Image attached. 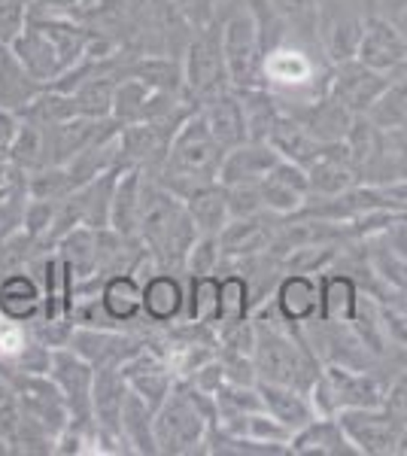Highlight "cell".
Returning a JSON list of instances; mask_svg holds the SVG:
<instances>
[{
  "label": "cell",
  "instance_id": "obj_1",
  "mask_svg": "<svg viewBox=\"0 0 407 456\" xmlns=\"http://www.w3.org/2000/svg\"><path fill=\"white\" fill-rule=\"evenodd\" d=\"M198 238L186 201L161 186L159 180L143 183V208H140V244L159 271H186V256Z\"/></svg>",
  "mask_w": 407,
  "mask_h": 456
},
{
  "label": "cell",
  "instance_id": "obj_2",
  "mask_svg": "<svg viewBox=\"0 0 407 456\" xmlns=\"http://www.w3.org/2000/svg\"><path fill=\"white\" fill-rule=\"evenodd\" d=\"M256 322V350L253 362L258 371V380L268 384H286L310 389V384L320 374V359L310 350V344L301 335H292V329L283 316L277 314V307H262L253 314Z\"/></svg>",
  "mask_w": 407,
  "mask_h": 456
},
{
  "label": "cell",
  "instance_id": "obj_3",
  "mask_svg": "<svg viewBox=\"0 0 407 456\" xmlns=\"http://www.w3.org/2000/svg\"><path fill=\"white\" fill-rule=\"evenodd\" d=\"M216 395H207L191 380L176 378L170 395L155 408V447L165 456L204 453L207 436L216 429Z\"/></svg>",
  "mask_w": 407,
  "mask_h": 456
},
{
  "label": "cell",
  "instance_id": "obj_4",
  "mask_svg": "<svg viewBox=\"0 0 407 456\" xmlns=\"http://www.w3.org/2000/svg\"><path fill=\"white\" fill-rule=\"evenodd\" d=\"M225 146H222L213 131L207 128L201 110L189 116L186 122L176 128L174 141H170L165 161L159 165V176L155 180L174 195L186 198L195 192L198 186L207 183H219V167L225 159Z\"/></svg>",
  "mask_w": 407,
  "mask_h": 456
},
{
  "label": "cell",
  "instance_id": "obj_5",
  "mask_svg": "<svg viewBox=\"0 0 407 456\" xmlns=\"http://www.w3.org/2000/svg\"><path fill=\"white\" fill-rule=\"evenodd\" d=\"M183 86H186V101H195L201 107L207 98L232 88L225 70V55H222V21L201 28L191 37L183 55Z\"/></svg>",
  "mask_w": 407,
  "mask_h": 456
},
{
  "label": "cell",
  "instance_id": "obj_6",
  "mask_svg": "<svg viewBox=\"0 0 407 456\" xmlns=\"http://www.w3.org/2000/svg\"><path fill=\"white\" fill-rule=\"evenodd\" d=\"M222 55H225V70L228 79H232V88L268 86L265 49L262 40H258L256 19L249 16L247 6H240L232 16L222 19Z\"/></svg>",
  "mask_w": 407,
  "mask_h": 456
},
{
  "label": "cell",
  "instance_id": "obj_7",
  "mask_svg": "<svg viewBox=\"0 0 407 456\" xmlns=\"http://www.w3.org/2000/svg\"><path fill=\"white\" fill-rule=\"evenodd\" d=\"M4 371L12 387V395H16L21 404V411H25L28 417H34L37 423L46 426L52 436H58V432L68 426L70 411H68V402H64L61 389L55 387V380H52L49 374L19 371V369H12V365H4Z\"/></svg>",
  "mask_w": 407,
  "mask_h": 456
},
{
  "label": "cell",
  "instance_id": "obj_8",
  "mask_svg": "<svg viewBox=\"0 0 407 456\" xmlns=\"http://www.w3.org/2000/svg\"><path fill=\"white\" fill-rule=\"evenodd\" d=\"M340 426H344L346 438L359 456H395L398 444L404 436V423L392 417L383 404L374 408H346L338 414Z\"/></svg>",
  "mask_w": 407,
  "mask_h": 456
},
{
  "label": "cell",
  "instance_id": "obj_9",
  "mask_svg": "<svg viewBox=\"0 0 407 456\" xmlns=\"http://www.w3.org/2000/svg\"><path fill=\"white\" fill-rule=\"evenodd\" d=\"M128 384L119 369H98L92 389V420L98 429L101 453H128L122 438V404Z\"/></svg>",
  "mask_w": 407,
  "mask_h": 456
},
{
  "label": "cell",
  "instance_id": "obj_10",
  "mask_svg": "<svg viewBox=\"0 0 407 456\" xmlns=\"http://www.w3.org/2000/svg\"><path fill=\"white\" fill-rule=\"evenodd\" d=\"M49 378L61 389L68 402L70 420H92V389H94V365L85 362L70 347H55L49 359ZM94 423V420H92Z\"/></svg>",
  "mask_w": 407,
  "mask_h": 456
},
{
  "label": "cell",
  "instance_id": "obj_11",
  "mask_svg": "<svg viewBox=\"0 0 407 456\" xmlns=\"http://www.w3.org/2000/svg\"><path fill=\"white\" fill-rule=\"evenodd\" d=\"M389 79H392V73H380V70L368 68V64H362L359 58H353V61L335 64L325 92L335 101H340L353 116H359V113H368V107L380 98V92L389 86Z\"/></svg>",
  "mask_w": 407,
  "mask_h": 456
},
{
  "label": "cell",
  "instance_id": "obj_12",
  "mask_svg": "<svg viewBox=\"0 0 407 456\" xmlns=\"http://www.w3.org/2000/svg\"><path fill=\"white\" fill-rule=\"evenodd\" d=\"M68 347L85 359V362L98 369H122L137 350H143L146 344L134 335H122L119 329H88V326H73Z\"/></svg>",
  "mask_w": 407,
  "mask_h": 456
},
{
  "label": "cell",
  "instance_id": "obj_13",
  "mask_svg": "<svg viewBox=\"0 0 407 456\" xmlns=\"http://www.w3.org/2000/svg\"><path fill=\"white\" fill-rule=\"evenodd\" d=\"M258 195H262L265 213H273V216H295L310 198L307 167L295 165V161H289V159H280L268 171V176L258 183Z\"/></svg>",
  "mask_w": 407,
  "mask_h": 456
},
{
  "label": "cell",
  "instance_id": "obj_14",
  "mask_svg": "<svg viewBox=\"0 0 407 456\" xmlns=\"http://www.w3.org/2000/svg\"><path fill=\"white\" fill-rule=\"evenodd\" d=\"M356 58L380 73H395L402 70L407 58V37L398 31L389 16H368Z\"/></svg>",
  "mask_w": 407,
  "mask_h": 456
},
{
  "label": "cell",
  "instance_id": "obj_15",
  "mask_svg": "<svg viewBox=\"0 0 407 456\" xmlns=\"http://www.w3.org/2000/svg\"><path fill=\"white\" fill-rule=\"evenodd\" d=\"M119 371H122L125 384L134 389L140 399L150 402L152 408H159V404L167 399L170 389H174V380H176L167 365V359L161 356L159 350H152L150 344H146L143 350H137Z\"/></svg>",
  "mask_w": 407,
  "mask_h": 456
},
{
  "label": "cell",
  "instance_id": "obj_16",
  "mask_svg": "<svg viewBox=\"0 0 407 456\" xmlns=\"http://www.w3.org/2000/svg\"><path fill=\"white\" fill-rule=\"evenodd\" d=\"M273 307H277V314L283 316L289 326L305 329L307 322H313L320 316V277L289 271L277 283Z\"/></svg>",
  "mask_w": 407,
  "mask_h": 456
},
{
  "label": "cell",
  "instance_id": "obj_17",
  "mask_svg": "<svg viewBox=\"0 0 407 456\" xmlns=\"http://www.w3.org/2000/svg\"><path fill=\"white\" fill-rule=\"evenodd\" d=\"M280 161V152L265 141H247L225 152L219 167L222 186H258Z\"/></svg>",
  "mask_w": 407,
  "mask_h": 456
},
{
  "label": "cell",
  "instance_id": "obj_18",
  "mask_svg": "<svg viewBox=\"0 0 407 456\" xmlns=\"http://www.w3.org/2000/svg\"><path fill=\"white\" fill-rule=\"evenodd\" d=\"M146 171L137 165L122 167L110 201V228L128 240H140V208H143Z\"/></svg>",
  "mask_w": 407,
  "mask_h": 456
},
{
  "label": "cell",
  "instance_id": "obj_19",
  "mask_svg": "<svg viewBox=\"0 0 407 456\" xmlns=\"http://www.w3.org/2000/svg\"><path fill=\"white\" fill-rule=\"evenodd\" d=\"M116 119H88V116H73L58 125L46 128V143H49V165H68V161L83 152L88 143L98 141L107 128H113Z\"/></svg>",
  "mask_w": 407,
  "mask_h": 456
},
{
  "label": "cell",
  "instance_id": "obj_20",
  "mask_svg": "<svg viewBox=\"0 0 407 456\" xmlns=\"http://www.w3.org/2000/svg\"><path fill=\"white\" fill-rule=\"evenodd\" d=\"M289 453L295 456H359L353 447V441L346 438L344 426L338 417H313L307 426H301L298 432H292L289 441Z\"/></svg>",
  "mask_w": 407,
  "mask_h": 456
},
{
  "label": "cell",
  "instance_id": "obj_21",
  "mask_svg": "<svg viewBox=\"0 0 407 456\" xmlns=\"http://www.w3.org/2000/svg\"><path fill=\"white\" fill-rule=\"evenodd\" d=\"M198 110H201L207 128L213 131V137H216L225 150H234V146L249 141L247 116H243L240 98H238V92H234V88H225V92L207 98Z\"/></svg>",
  "mask_w": 407,
  "mask_h": 456
},
{
  "label": "cell",
  "instance_id": "obj_22",
  "mask_svg": "<svg viewBox=\"0 0 407 456\" xmlns=\"http://www.w3.org/2000/svg\"><path fill=\"white\" fill-rule=\"evenodd\" d=\"M10 46L21 61V68L31 73L40 86H49L52 79L61 77V61H58L55 46H52L49 37L43 34L34 21L25 19V25H21V31L10 40Z\"/></svg>",
  "mask_w": 407,
  "mask_h": 456
},
{
  "label": "cell",
  "instance_id": "obj_23",
  "mask_svg": "<svg viewBox=\"0 0 407 456\" xmlns=\"http://www.w3.org/2000/svg\"><path fill=\"white\" fill-rule=\"evenodd\" d=\"M143 316L159 326H170L186 316V289L174 271H155L143 277Z\"/></svg>",
  "mask_w": 407,
  "mask_h": 456
},
{
  "label": "cell",
  "instance_id": "obj_24",
  "mask_svg": "<svg viewBox=\"0 0 407 456\" xmlns=\"http://www.w3.org/2000/svg\"><path fill=\"white\" fill-rule=\"evenodd\" d=\"M273 240L271 225H265V213L256 216H234L232 223L219 232L222 259H256V256L268 253Z\"/></svg>",
  "mask_w": 407,
  "mask_h": 456
},
{
  "label": "cell",
  "instance_id": "obj_25",
  "mask_svg": "<svg viewBox=\"0 0 407 456\" xmlns=\"http://www.w3.org/2000/svg\"><path fill=\"white\" fill-rule=\"evenodd\" d=\"M258 395H262L265 411L286 426L289 432H298L301 426H307L316 417L313 404H310L307 393L298 387H286V384H268V380H258Z\"/></svg>",
  "mask_w": 407,
  "mask_h": 456
},
{
  "label": "cell",
  "instance_id": "obj_26",
  "mask_svg": "<svg viewBox=\"0 0 407 456\" xmlns=\"http://www.w3.org/2000/svg\"><path fill=\"white\" fill-rule=\"evenodd\" d=\"M98 298L103 305V311L113 316L119 326L125 322H134L143 314V281L134 271H119V274L103 277Z\"/></svg>",
  "mask_w": 407,
  "mask_h": 456
},
{
  "label": "cell",
  "instance_id": "obj_27",
  "mask_svg": "<svg viewBox=\"0 0 407 456\" xmlns=\"http://www.w3.org/2000/svg\"><path fill=\"white\" fill-rule=\"evenodd\" d=\"M0 316L21 322V326L43 316V292L37 277L16 271V274H6L0 281Z\"/></svg>",
  "mask_w": 407,
  "mask_h": 456
},
{
  "label": "cell",
  "instance_id": "obj_28",
  "mask_svg": "<svg viewBox=\"0 0 407 456\" xmlns=\"http://www.w3.org/2000/svg\"><path fill=\"white\" fill-rule=\"evenodd\" d=\"M359 283L346 271H322L320 277V316L325 322H350L359 305Z\"/></svg>",
  "mask_w": 407,
  "mask_h": 456
},
{
  "label": "cell",
  "instance_id": "obj_29",
  "mask_svg": "<svg viewBox=\"0 0 407 456\" xmlns=\"http://www.w3.org/2000/svg\"><path fill=\"white\" fill-rule=\"evenodd\" d=\"M40 92L43 86L21 68V61L12 53L10 43L0 40V107L21 113Z\"/></svg>",
  "mask_w": 407,
  "mask_h": 456
},
{
  "label": "cell",
  "instance_id": "obj_30",
  "mask_svg": "<svg viewBox=\"0 0 407 456\" xmlns=\"http://www.w3.org/2000/svg\"><path fill=\"white\" fill-rule=\"evenodd\" d=\"M362 28H365V19L353 16V12H331V16L316 21L322 49H325V55H329L331 64L353 61V58H356Z\"/></svg>",
  "mask_w": 407,
  "mask_h": 456
},
{
  "label": "cell",
  "instance_id": "obj_31",
  "mask_svg": "<svg viewBox=\"0 0 407 456\" xmlns=\"http://www.w3.org/2000/svg\"><path fill=\"white\" fill-rule=\"evenodd\" d=\"M122 438L128 453H159V447H155V408L146 399H140L131 387L122 404Z\"/></svg>",
  "mask_w": 407,
  "mask_h": 456
},
{
  "label": "cell",
  "instance_id": "obj_32",
  "mask_svg": "<svg viewBox=\"0 0 407 456\" xmlns=\"http://www.w3.org/2000/svg\"><path fill=\"white\" fill-rule=\"evenodd\" d=\"M58 259L68 265L73 281H88V277L101 274L98 265V232L88 225H77L64 234L55 244Z\"/></svg>",
  "mask_w": 407,
  "mask_h": 456
},
{
  "label": "cell",
  "instance_id": "obj_33",
  "mask_svg": "<svg viewBox=\"0 0 407 456\" xmlns=\"http://www.w3.org/2000/svg\"><path fill=\"white\" fill-rule=\"evenodd\" d=\"M240 98L243 116H247V131L249 141H265L268 143L271 131L277 128V122L286 116V110L280 107V101L268 92V86H253V88H234Z\"/></svg>",
  "mask_w": 407,
  "mask_h": 456
},
{
  "label": "cell",
  "instance_id": "obj_34",
  "mask_svg": "<svg viewBox=\"0 0 407 456\" xmlns=\"http://www.w3.org/2000/svg\"><path fill=\"white\" fill-rule=\"evenodd\" d=\"M186 210L195 223L198 234H219L222 228L232 223V213H228V201H225V189L222 183H207V186H198L195 192H189L186 198Z\"/></svg>",
  "mask_w": 407,
  "mask_h": 456
},
{
  "label": "cell",
  "instance_id": "obj_35",
  "mask_svg": "<svg viewBox=\"0 0 407 456\" xmlns=\"http://www.w3.org/2000/svg\"><path fill=\"white\" fill-rule=\"evenodd\" d=\"M298 122L305 125L310 134L322 143H340L350 131V122H353V113L346 110L340 101L331 98L329 92L322 94L316 104L307 107L305 116H298Z\"/></svg>",
  "mask_w": 407,
  "mask_h": 456
},
{
  "label": "cell",
  "instance_id": "obj_36",
  "mask_svg": "<svg viewBox=\"0 0 407 456\" xmlns=\"http://www.w3.org/2000/svg\"><path fill=\"white\" fill-rule=\"evenodd\" d=\"M119 77H134L140 83H146L155 92L167 94H183L186 98V86H183V61L167 55H140L137 61H131L128 68L119 70Z\"/></svg>",
  "mask_w": 407,
  "mask_h": 456
},
{
  "label": "cell",
  "instance_id": "obj_37",
  "mask_svg": "<svg viewBox=\"0 0 407 456\" xmlns=\"http://www.w3.org/2000/svg\"><path fill=\"white\" fill-rule=\"evenodd\" d=\"M368 119H371L383 134H407V77L404 73H392L389 86L380 92V98L368 107Z\"/></svg>",
  "mask_w": 407,
  "mask_h": 456
},
{
  "label": "cell",
  "instance_id": "obj_38",
  "mask_svg": "<svg viewBox=\"0 0 407 456\" xmlns=\"http://www.w3.org/2000/svg\"><path fill=\"white\" fill-rule=\"evenodd\" d=\"M10 161H12V167H19L25 176L40 171V167H46L49 165L46 125L21 116L19 134H16V141H12V150H10Z\"/></svg>",
  "mask_w": 407,
  "mask_h": 456
},
{
  "label": "cell",
  "instance_id": "obj_39",
  "mask_svg": "<svg viewBox=\"0 0 407 456\" xmlns=\"http://www.w3.org/2000/svg\"><path fill=\"white\" fill-rule=\"evenodd\" d=\"M350 329L356 332V338L365 344V350L371 353L374 359H380L383 353L389 350V335L387 326H383V314H380V301H377L371 292H362L356 314L350 320Z\"/></svg>",
  "mask_w": 407,
  "mask_h": 456
},
{
  "label": "cell",
  "instance_id": "obj_40",
  "mask_svg": "<svg viewBox=\"0 0 407 456\" xmlns=\"http://www.w3.org/2000/svg\"><path fill=\"white\" fill-rule=\"evenodd\" d=\"M119 77L116 73H92L88 79H83L77 88H73V98H77V110L79 116H88V119H107L113 116V92Z\"/></svg>",
  "mask_w": 407,
  "mask_h": 456
},
{
  "label": "cell",
  "instance_id": "obj_41",
  "mask_svg": "<svg viewBox=\"0 0 407 456\" xmlns=\"http://www.w3.org/2000/svg\"><path fill=\"white\" fill-rule=\"evenodd\" d=\"M186 320L198 322V326H216V320H219V277L216 274H189Z\"/></svg>",
  "mask_w": 407,
  "mask_h": 456
},
{
  "label": "cell",
  "instance_id": "obj_42",
  "mask_svg": "<svg viewBox=\"0 0 407 456\" xmlns=\"http://www.w3.org/2000/svg\"><path fill=\"white\" fill-rule=\"evenodd\" d=\"M152 92L146 83H140L134 77H119L113 92V119L119 125H131V122H143L146 119V107L152 101Z\"/></svg>",
  "mask_w": 407,
  "mask_h": 456
},
{
  "label": "cell",
  "instance_id": "obj_43",
  "mask_svg": "<svg viewBox=\"0 0 407 456\" xmlns=\"http://www.w3.org/2000/svg\"><path fill=\"white\" fill-rule=\"evenodd\" d=\"M253 314V286L247 274H225L219 277V320L216 322H234L247 320Z\"/></svg>",
  "mask_w": 407,
  "mask_h": 456
},
{
  "label": "cell",
  "instance_id": "obj_44",
  "mask_svg": "<svg viewBox=\"0 0 407 456\" xmlns=\"http://www.w3.org/2000/svg\"><path fill=\"white\" fill-rule=\"evenodd\" d=\"M73 192V183L61 165H46L40 171L28 174V198H43V201H64Z\"/></svg>",
  "mask_w": 407,
  "mask_h": 456
},
{
  "label": "cell",
  "instance_id": "obj_45",
  "mask_svg": "<svg viewBox=\"0 0 407 456\" xmlns=\"http://www.w3.org/2000/svg\"><path fill=\"white\" fill-rule=\"evenodd\" d=\"M335 262H338V247L331 244V240H325V244L295 247L292 253H286V268L301 271V274H322V271H329Z\"/></svg>",
  "mask_w": 407,
  "mask_h": 456
},
{
  "label": "cell",
  "instance_id": "obj_46",
  "mask_svg": "<svg viewBox=\"0 0 407 456\" xmlns=\"http://www.w3.org/2000/svg\"><path fill=\"white\" fill-rule=\"evenodd\" d=\"M216 344L225 353H240V356H253L256 350V322L253 316L247 320H234V322H216Z\"/></svg>",
  "mask_w": 407,
  "mask_h": 456
},
{
  "label": "cell",
  "instance_id": "obj_47",
  "mask_svg": "<svg viewBox=\"0 0 407 456\" xmlns=\"http://www.w3.org/2000/svg\"><path fill=\"white\" fill-rule=\"evenodd\" d=\"M222 262L225 259H222L219 234H198L186 256V271L189 274H216Z\"/></svg>",
  "mask_w": 407,
  "mask_h": 456
},
{
  "label": "cell",
  "instance_id": "obj_48",
  "mask_svg": "<svg viewBox=\"0 0 407 456\" xmlns=\"http://www.w3.org/2000/svg\"><path fill=\"white\" fill-rule=\"evenodd\" d=\"M277 16L286 21V28H298V31H316L320 21V0H271Z\"/></svg>",
  "mask_w": 407,
  "mask_h": 456
},
{
  "label": "cell",
  "instance_id": "obj_49",
  "mask_svg": "<svg viewBox=\"0 0 407 456\" xmlns=\"http://www.w3.org/2000/svg\"><path fill=\"white\" fill-rule=\"evenodd\" d=\"M58 201H43V198H31L21 213V225H25L28 240H46L52 223H55Z\"/></svg>",
  "mask_w": 407,
  "mask_h": 456
},
{
  "label": "cell",
  "instance_id": "obj_50",
  "mask_svg": "<svg viewBox=\"0 0 407 456\" xmlns=\"http://www.w3.org/2000/svg\"><path fill=\"white\" fill-rule=\"evenodd\" d=\"M28 16V0H0V40L10 43L21 31Z\"/></svg>",
  "mask_w": 407,
  "mask_h": 456
},
{
  "label": "cell",
  "instance_id": "obj_51",
  "mask_svg": "<svg viewBox=\"0 0 407 456\" xmlns=\"http://www.w3.org/2000/svg\"><path fill=\"white\" fill-rule=\"evenodd\" d=\"M383 408L407 426V371L395 374L389 387H383Z\"/></svg>",
  "mask_w": 407,
  "mask_h": 456
},
{
  "label": "cell",
  "instance_id": "obj_52",
  "mask_svg": "<svg viewBox=\"0 0 407 456\" xmlns=\"http://www.w3.org/2000/svg\"><path fill=\"white\" fill-rule=\"evenodd\" d=\"M19 125H21V116L12 113V110L0 107V161L10 159V150H12V141L19 134Z\"/></svg>",
  "mask_w": 407,
  "mask_h": 456
},
{
  "label": "cell",
  "instance_id": "obj_53",
  "mask_svg": "<svg viewBox=\"0 0 407 456\" xmlns=\"http://www.w3.org/2000/svg\"><path fill=\"white\" fill-rule=\"evenodd\" d=\"M83 0H28V12L40 16H73Z\"/></svg>",
  "mask_w": 407,
  "mask_h": 456
},
{
  "label": "cell",
  "instance_id": "obj_54",
  "mask_svg": "<svg viewBox=\"0 0 407 456\" xmlns=\"http://www.w3.org/2000/svg\"><path fill=\"white\" fill-rule=\"evenodd\" d=\"M392 21H395V28L407 37V6H402V10L395 12V16H389Z\"/></svg>",
  "mask_w": 407,
  "mask_h": 456
},
{
  "label": "cell",
  "instance_id": "obj_55",
  "mask_svg": "<svg viewBox=\"0 0 407 456\" xmlns=\"http://www.w3.org/2000/svg\"><path fill=\"white\" fill-rule=\"evenodd\" d=\"M383 6H387L389 16H395V12L402 10V6H407V0H383Z\"/></svg>",
  "mask_w": 407,
  "mask_h": 456
},
{
  "label": "cell",
  "instance_id": "obj_56",
  "mask_svg": "<svg viewBox=\"0 0 407 456\" xmlns=\"http://www.w3.org/2000/svg\"><path fill=\"white\" fill-rule=\"evenodd\" d=\"M398 73H404V77H407V58H404V64H402V70H398Z\"/></svg>",
  "mask_w": 407,
  "mask_h": 456
}]
</instances>
